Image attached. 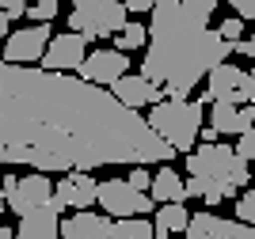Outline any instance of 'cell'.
<instances>
[{"mask_svg":"<svg viewBox=\"0 0 255 239\" xmlns=\"http://www.w3.org/2000/svg\"><path fill=\"white\" fill-rule=\"evenodd\" d=\"M252 122H255V103H240V99H213L210 125L221 137H240Z\"/></svg>","mask_w":255,"mask_h":239,"instance_id":"obj_15","label":"cell"},{"mask_svg":"<svg viewBox=\"0 0 255 239\" xmlns=\"http://www.w3.org/2000/svg\"><path fill=\"white\" fill-rule=\"evenodd\" d=\"M122 4H126V11H129V15H149L156 0H122Z\"/></svg>","mask_w":255,"mask_h":239,"instance_id":"obj_29","label":"cell"},{"mask_svg":"<svg viewBox=\"0 0 255 239\" xmlns=\"http://www.w3.org/2000/svg\"><path fill=\"white\" fill-rule=\"evenodd\" d=\"M4 209H8V201H4V186H0V213H4Z\"/></svg>","mask_w":255,"mask_h":239,"instance_id":"obj_36","label":"cell"},{"mask_svg":"<svg viewBox=\"0 0 255 239\" xmlns=\"http://www.w3.org/2000/svg\"><path fill=\"white\" fill-rule=\"evenodd\" d=\"M252 178H255V167H252Z\"/></svg>","mask_w":255,"mask_h":239,"instance_id":"obj_38","label":"cell"},{"mask_svg":"<svg viewBox=\"0 0 255 239\" xmlns=\"http://www.w3.org/2000/svg\"><path fill=\"white\" fill-rule=\"evenodd\" d=\"M240 190L225 186V182H217V178H202V175H191L187 178V198H202L206 205H217V201L225 198H236Z\"/></svg>","mask_w":255,"mask_h":239,"instance_id":"obj_20","label":"cell"},{"mask_svg":"<svg viewBox=\"0 0 255 239\" xmlns=\"http://www.w3.org/2000/svg\"><path fill=\"white\" fill-rule=\"evenodd\" d=\"M187 220H191V213L183 209V201H160V209H156V232L152 236L156 239H168V236H175V232H183L187 228Z\"/></svg>","mask_w":255,"mask_h":239,"instance_id":"obj_19","label":"cell"},{"mask_svg":"<svg viewBox=\"0 0 255 239\" xmlns=\"http://www.w3.org/2000/svg\"><path fill=\"white\" fill-rule=\"evenodd\" d=\"M244 80H248L244 69H236V65H229V61H217L210 69V83H206V91L198 95V103L210 106L213 99H240V103H248L244 99Z\"/></svg>","mask_w":255,"mask_h":239,"instance_id":"obj_14","label":"cell"},{"mask_svg":"<svg viewBox=\"0 0 255 239\" xmlns=\"http://www.w3.org/2000/svg\"><path fill=\"white\" fill-rule=\"evenodd\" d=\"M217 31H221V38H229V42L244 38V15H229V19H225Z\"/></svg>","mask_w":255,"mask_h":239,"instance_id":"obj_27","label":"cell"},{"mask_svg":"<svg viewBox=\"0 0 255 239\" xmlns=\"http://www.w3.org/2000/svg\"><path fill=\"white\" fill-rule=\"evenodd\" d=\"M0 8L8 11L11 19H19V15H27V0H0Z\"/></svg>","mask_w":255,"mask_h":239,"instance_id":"obj_31","label":"cell"},{"mask_svg":"<svg viewBox=\"0 0 255 239\" xmlns=\"http://www.w3.org/2000/svg\"><path fill=\"white\" fill-rule=\"evenodd\" d=\"M96 205L107 217H149L156 201L149 190H137L129 178H103L96 186Z\"/></svg>","mask_w":255,"mask_h":239,"instance_id":"obj_6","label":"cell"},{"mask_svg":"<svg viewBox=\"0 0 255 239\" xmlns=\"http://www.w3.org/2000/svg\"><path fill=\"white\" fill-rule=\"evenodd\" d=\"M122 73H129V53L126 50H96V53H88L84 61H80V69H76V76H84V80L99 83V87H111Z\"/></svg>","mask_w":255,"mask_h":239,"instance_id":"obj_12","label":"cell"},{"mask_svg":"<svg viewBox=\"0 0 255 239\" xmlns=\"http://www.w3.org/2000/svg\"><path fill=\"white\" fill-rule=\"evenodd\" d=\"M129 182H133L137 190H149V186H152V178H149V167H145V163H133V171H129Z\"/></svg>","mask_w":255,"mask_h":239,"instance_id":"obj_28","label":"cell"},{"mask_svg":"<svg viewBox=\"0 0 255 239\" xmlns=\"http://www.w3.org/2000/svg\"><path fill=\"white\" fill-rule=\"evenodd\" d=\"M183 8L191 11V15H198V19H206L210 23V15H213V8H217V0H179Z\"/></svg>","mask_w":255,"mask_h":239,"instance_id":"obj_26","label":"cell"},{"mask_svg":"<svg viewBox=\"0 0 255 239\" xmlns=\"http://www.w3.org/2000/svg\"><path fill=\"white\" fill-rule=\"evenodd\" d=\"M149 125L175 152H191L202 133V103L198 99H160L149 110Z\"/></svg>","mask_w":255,"mask_h":239,"instance_id":"obj_3","label":"cell"},{"mask_svg":"<svg viewBox=\"0 0 255 239\" xmlns=\"http://www.w3.org/2000/svg\"><path fill=\"white\" fill-rule=\"evenodd\" d=\"M187 171L191 175H202V178H217L233 190H244L252 182V167L248 159L236 152V148L221 145V141H202L187 152Z\"/></svg>","mask_w":255,"mask_h":239,"instance_id":"obj_4","label":"cell"},{"mask_svg":"<svg viewBox=\"0 0 255 239\" xmlns=\"http://www.w3.org/2000/svg\"><path fill=\"white\" fill-rule=\"evenodd\" d=\"M15 236V228H4V224H0V239H11Z\"/></svg>","mask_w":255,"mask_h":239,"instance_id":"obj_35","label":"cell"},{"mask_svg":"<svg viewBox=\"0 0 255 239\" xmlns=\"http://www.w3.org/2000/svg\"><path fill=\"white\" fill-rule=\"evenodd\" d=\"M217 4H221V0H217ZM225 4H233V0H225Z\"/></svg>","mask_w":255,"mask_h":239,"instance_id":"obj_37","label":"cell"},{"mask_svg":"<svg viewBox=\"0 0 255 239\" xmlns=\"http://www.w3.org/2000/svg\"><path fill=\"white\" fill-rule=\"evenodd\" d=\"M15 236L19 239H57L61 236V205L50 198L42 205H31L27 213H19Z\"/></svg>","mask_w":255,"mask_h":239,"instance_id":"obj_13","label":"cell"},{"mask_svg":"<svg viewBox=\"0 0 255 239\" xmlns=\"http://www.w3.org/2000/svg\"><path fill=\"white\" fill-rule=\"evenodd\" d=\"M111 91L118 95V103L133 106V110H141V106H152V103H160V99H168V95H164V87H160V83H152L145 73H141V76L122 73L115 83H111Z\"/></svg>","mask_w":255,"mask_h":239,"instance_id":"obj_17","label":"cell"},{"mask_svg":"<svg viewBox=\"0 0 255 239\" xmlns=\"http://www.w3.org/2000/svg\"><path fill=\"white\" fill-rule=\"evenodd\" d=\"M233 11L244 19H255V0H233Z\"/></svg>","mask_w":255,"mask_h":239,"instance_id":"obj_32","label":"cell"},{"mask_svg":"<svg viewBox=\"0 0 255 239\" xmlns=\"http://www.w3.org/2000/svg\"><path fill=\"white\" fill-rule=\"evenodd\" d=\"M8 23H11V15L4 8H0V38H4V34H8Z\"/></svg>","mask_w":255,"mask_h":239,"instance_id":"obj_34","label":"cell"},{"mask_svg":"<svg viewBox=\"0 0 255 239\" xmlns=\"http://www.w3.org/2000/svg\"><path fill=\"white\" fill-rule=\"evenodd\" d=\"M0 42H4V38H0Z\"/></svg>","mask_w":255,"mask_h":239,"instance_id":"obj_39","label":"cell"},{"mask_svg":"<svg viewBox=\"0 0 255 239\" xmlns=\"http://www.w3.org/2000/svg\"><path fill=\"white\" fill-rule=\"evenodd\" d=\"M244 99H248V103H255V69L248 73V80H244Z\"/></svg>","mask_w":255,"mask_h":239,"instance_id":"obj_33","label":"cell"},{"mask_svg":"<svg viewBox=\"0 0 255 239\" xmlns=\"http://www.w3.org/2000/svg\"><path fill=\"white\" fill-rule=\"evenodd\" d=\"M53 198V182H50V171H34V175H19L15 178V186L4 190V201H8V209L19 217V213H27L31 205H42V201Z\"/></svg>","mask_w":255,"mask_h":239,"instance_id":"obj_11","label":"cell"},{"mask_svg":"<svg viewBox=\"0 0 255 239\" xmlns=\"http://www.w3.org/2000/svg\"><path fill=\"white\" fill-rule=\"evenodd\" d=\"M156 232V224H149V217H115V239H149Z\"/></svg>","mask_w":255,"mask_h":239,"instance_id":"obj_21","label":"cell"},{"mask_svg":"<svg viewBox=\"0 0 255 239\" xmlns=\"http://www.w3.org/2000/svg\"><path fill=\"white\" fill-rule=\"evenodd\" d=\"M65 239H115V217L92 213V209H73V217L61 220Z\"/></svg>","mask_w":255,"mask_h":239,"instance_id":"obj_16","label":"cell"},{"mask_svg":"<svg viewBox=\"0 0 255 239\" xmlns=\"http://www.w3.org/2000/svg\"><path fill=\"white\" fill-rule=\"evenodd\" d=\"M236 217L255 224V190H240V198H236Z\"/></svg>","mask_w":255,"mask_h":239,"instance_id":"obj_23","label":"cell"},{"mask_svg":"<svg viewBox=\"0 0 255 239\" xmlns=\"http://www.w3.org/2000/svg\"><path fill=\"white\" fill-rule=\"evenodd\" d=\"M152 201H187V182L179 178L175 167H160L156 175H152V186H149Z\"/></svg>","mask_w":255,"mask_h":239,"instance_id":"obj_18","label":"cell"},{"mask_svg":"<svg viewBox=\"0 0 255 239\" xmlns=\"http://www.w3.org/2000/svg\"><path fill=\"white\" fill-rule=\"evenodd\" d=\"M145 42H149V27H145V23L126 19V23H122V31H115V46H118V50H126V53L141 50Z\"/></svg>","mask_w":255,"mask_h":239,"instance_id":"obj_22","label":"cell"},{"mask_svg":"<svg viewBox=\"0 0 255 239\" xmlns=\"http://www.w3.org/2000/svg\"><path fill=\"white\" fill-rule=\"evenodd\" d=\"M149 15V53L141 73L160 83L168 99H191L213 65L229 61L233 42L221 38V31H213L206 19L191 15L179 0H156Z\"/></svg>","mask_w":255,"mask_h":239,"instance_id":"obj_2","label":"cell"},{"mask_svg":"<svg viewBox=\"0 0 255 239\" xmlns=\"http://www.w3.org/2000/svg\"><path fill=\"white\" fill-rule=\"evenodd\" d=\"M84 57H88V34L65 31V34H57V38L50 34L38 65H42V69H53V73H76Z\"/></svg>","mask_w":255,"mask_h":239,"instance_id":"obj_7","label":"cell"},{"mask_svg":"<svg viewBox=\"0 0 255 239\" xmlns=\"http://www.w3.org/2000/svg\"><path fill=\"white\" fill-rule=\"evenodd\" d=\"M129 19V11L122 0H73L69 11V31L88 34V42L96 38H115V31H122V23Z\"/></svg>","mask_w":255,"mask_h":239,"instance_id":"obj_5","label":"cell"},{"mask_svg":"<svg viewBox=\"0 0 255 239\" xmlns=\"http://www.w3.org/2000/svg\"><path fill=\"white\" fill-rule=\"evenodd\" d=\"M27 15H31L34 23H50L53 15H57V0H38V4L27 8Z\"/></svg>","mask_w":255,"mask_h":239,"instance_id":"obj_25","label":"cell"},{"mask_svg":"<svg viewBox=\"0 0 255 239\" xmlns=\"http://www.w3.org/2000/svg\"><path fill=\"white\" fill-rule=\"evenodd\" d=\"M236 152H240V156L248 159V163H255V122L248 125L244 133L236 137Z\"/></svg>","mask_w":255,"mask_h":239,"instance_id":"obj_24","label":"cell"},{"mask_svg":"<svg viewBox=\"0 0 255 239\" xmlns=\"http://www.w3.org/2000/svg\"><path fill=\"white\" fill-rule=\"evenodd\" d=\"M96 178H92V171H84V167H73V171H65L61 178H57V186H53V201L61 209H92L96 205Z\"/></svg>","mask_w":255,"mask_h":239,"instance_id":"obj_10","label":"cell"},{"mask_svg":"<svg viewBox=\"0 0 255 239\" xmlns=\"http://www.w3.org/2000/svg\"><path fill=\"white\" fill-rule=\"evenodd\" d=\"M168 159L175 148L111 87L0 57V167L92 171Z\"/></svg>","mask_w":255,"mask_h":239,"instance_id":"obj_1","label":"cell"},{"mask_svg":"<svg viewBox=\"0 0 255 239\" xmlns=\"http://www.w3.org/2000/svg\"><path fill=\"white\" fill-rule=\"evenodd\" d=\"M233 53H244V57H252V61H255V34L236 38V42H233Z\"/></svg>","mask_w":255,"mask_h":239,"instance_id":"obj_30","label":"cell"},{"mask_svg":"<svg viewBox=\"0 0 255 239\" xmlns=\"http://www.w3.org/2000/svg\"><path fill=\"white\" fill-rule=\"evenodd\" d=\"M46 42H50V23H31V27H23V31H8L4 34V61L34 65L42 57Z\"/></svg>","mask_w":255,"mask_h":239,"instance_id":"obj_8","label":"cell"},{"mask_svg":"<svg viewBox=\"0 0 255 239\" xmlns=\"http://www.w3.org/2000/svg\"><path fill=\"white\" fill-rule=\"evenodd\" d=\"M183 236L191 239H255V224L248 220H225V217H213V213H194L187 220Z\"/></svg>","mask_w":255,"mask_h":239,"instance_id":"obj_9","label":"cell"}]
</instances>
